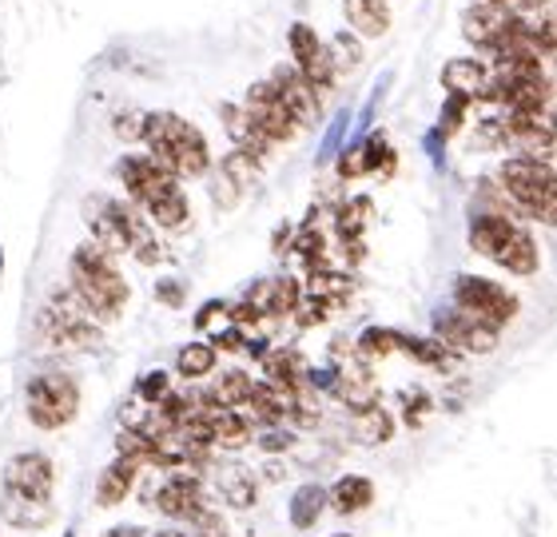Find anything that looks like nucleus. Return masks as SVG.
I'll return each instance as SVG.
<instances>
[{
  "mask_svg": "<svg viewBox=\"0 0 557 537\" xmlns=\"http://www.w3.org/2000/svg\"><path fill=\"white\" fill-rule=\"evenodd\" d=\"M69 275H72V295L84 303V311L100 323H116L124 315V307L132 299V287L128 279L120 275L116 259L108 255L104 247L96 243H81L72 251V263H69Z\"/></svg>",
  "mask_w": 557,
  "mask_h": 537,
  "instance_id": "obj_1",
  "label": "nucleus"
},
{
  "mask_svg": "<svg viewBox=\"0 0 557 537\" xmlns=\"http://www.w3.org/2000/svg\"><path fill=\"white\" fill-rule=\"evenodd\" d=\"M144 143H148L151 160L163 172H172L175 179L208 176L211 167L208 136L196 124H187L184 116H175V112H148L144 116Z\"/></svg>",
  "mask_w": 557,
  "mask_h": 537,
  "instance_id": "obj_2",
  "label": "nucleus"
},
{
  "mask_svg": "<svg viewBox=\"0 0 557 537\" xmlns=\"http://www.w3.org/2000/svg\"><path fill=\"white\" fill-rule=\"evenodd\" d=\"M502 196L510 203L513 215H525V220H537L554 227L557 215V179H554V160H530V155H510L506 164L498 167Z\"/></svg>",
  "mask_w": 557,
  "mask_h": 537,
  "instance_id": "obj_3",
  "label": "nucleus"
},
{
  "mask_svg": "<svg viewBox=\"0 0 557 537\" xmlns=\"http://www.w3.org/2000/svg\"><path fill=\"white\" fill-rule=\"evenodd\" d=\"M24 410H28V422L40 426V430H60V426H69L76 419V410H81V386L76 378L60 371H48V374H36L28 390H24Z\"/></svg>",
  "mask_w": 557,
  "mask_h": 537,
  "instance_id": "obj_4",
  "label": "nucleus"
},
{
  "mask_svg": "<svg viewBox=\"0 0 557 537\" xmlns=\"http://www.w3.org/2000/svg\"><path fill=\"white\" fill-rule=\"evenodd\" d=\"M40 335L57 342L64 351H92L100 347V327L96 319L84 311V303L72 291H57L40 311Z\"/></svg>",
  "mask_w": 557,
  "mask_h": 537,
  "instance_id": "obj_5",
  "label": "nucleus"
},
{
  "mask_svg": "<svg viewBox=\"0 0 557 537\" xmlns=\"http://www.w3.org/2000/svg\"><path fill=\"white\" fill-rule=\"evenodd\" d=\"M454 307L494 330H502L518 315V299H513L502 283L482 279V275H458V279H454Z\"/></svg>",
  "mask_w": 557,
  "mask_h": 537,
  "instance_id": "obj_6",
  "label": "nucleus"
},
{
  "mask_svg": "<svg viewBox=\"0 0 557 537\" xmlns=\"http://www.w3.org/2000/svg\"><path fill=\"white\" fill-rule=\"evenodd\" d=\"M244 116L251 120V128L263 136L268 143H287L299 136V124L290 120V112L283 108V100L275 96V88H271V80L263 84H251L247 88V100H244Z\"/></svg>",
  "mask_w": 557,
  "mask_h": 537,
  "instance_id": "obj_7",
  "label": "nucleus"
},
{
  "mask_svg": "<svg viewBox=\"0 0 557 537\" xmlns=\"http://www.w3.org/2000/svg\"><path fill=\"white\" fill-rule=\"evenodd\" d=\"M513 28H518V16L498 4H486V0H474L462 16V36L486 57H498L502 48L510 45Z\"/></svg>",
  "mask_w": 557,
  "mask_h": 537,
  "instance_id": "obj_8",
  "label": "nucleus"
},
{
  "mask_svg": "<svg viewBox=\"0 0 557 537\" xmlns=\"http://www.w3.org/2000/svg\"><path fill=\"white\" fill-rule=\"evenodd\" d=\"M151 505H156L163 517H172V522H196L199 510H208V505H203L199 474L187 466H175L172 474L160 482V490L151 494Z\"/></svg>",
  "mask_w": 557,
  "mask_h": 537,
  "instance_id": "obj_9",
  "label": "nucleus"
},
{
  "mask_svg": "<svg viewBox=\"0 0 557 537\" xmlns=\"http://www.w3.org/2000/svg\"><path fill=\"white\" fill-rule=\"evenodd\" d=\"M434 339L446 342L450 351H466V354H490L498 347V330L486 327V323H478L470 319L466 311H438L434 315Z\"/></svg>",
  "mask_w": 557,
  "mask_h": 537,
  "instance_id": "obj_10",
  "label": "nucleus"
},
{
  "mask_svg": "<svg viewBox=\"0 0 557 537\" xmlns=\"http://www.w3.org/2000/svg\"><path fill=\"white\" fill-rule=\"evenodd\" d=\"M271 88H275V96L283 100V108L290 112V120L299 124V128H311V124H319V112H323V100H319V88H311V84L302 80L299 68L295 64H283V68H275V76H271Z\"/></svg>",
  "mask_w": 557,
  "mask_h": 537,
  "instance_id": "obj_11",
  "label": "nucleus"
},
{
  "mask_svg": "<svg viewBox=\"0 0 557 537\" xmlns=\"http://www.w3.org/2000/svg\"><path fill=\"white\" fill-rule=\"evenodd\" d=\"M52 486H57V466H52V458L48 454H40V450H24V454L9 458V466H4V490L52 498Z\"/></svg>",
  "mask_w": 557,
  "mask_h": 537,
  "instance_id": "obj_12",
  "label": "nucleus"
},
{
  "mask_svg": "<svg viewBox=\"0 0 557 537\" xmlns=\"http://www.w3.org/2000/svg\"><path fill=\"white\" fill-rule=\"evenodd\" d=\"M302 299V283L290 275H275V279H259L247 291V303L256 307L263 319H287Z\"/></svg>",
  "mask_w": 557,
  "mask_h": 537,
  "instance_id": "obj_13",
  "label": "nucleus"
},
{
  "mask_svg": "<svg viewBox=\"0 0 557 537\" xmlns=\"http://www.w3.org/2000/svg\"><path fill=\"white\" fill-rule=\"evenodd\" d=\"M0 517H4L12 529H45L48 522L57 517V505H52V498H36V494H21V490H0Z\"/></svg>",
  "mask_w": 557,
  "mask_h": 537,
  "instance_id": "obj_14",
  "label": "nucleus"
},
{
  "mask_svg": "<svg viewBox=\"0 0 557 537\" xmlns=\"http://www.w3.org/2000/svg\"><path fill=\"white\" fill-rule=\"evenodd\" d=\"M139 208L148 211V220L156 223V227H163V232H184L187 223H191V203H187L184 187H180V179H172V184H163L156 196H148Z\"/></svg>",
  "mask_w": 557,
  "mask_h": 537,
  "instance_id": "obj_15",
  "label": "nucleus"
},
{
  "mask_svg": "<svg viewBox=\"0 0 557 537\" xmlns=\"http://www.w3.org/2000/svg\"><path fill=\"white\" fill-rule=\"evenodd\" d=\"M518 232V223L513 215H498V211H478L474 220H470V247H474L478 255H486L498 263V255L506 251V243L513 239Z\"/></svg>",
  "mask_w": 557,
  "mask_h": 537,
  "instance_id": "obj_16",
  "label": "nucleus"
},
{
  "mask_svg": "<svg viewBox=\"0 0 557 537\" xmlns=\"http://www.w3.org/2000/svg\"><path fill=\"white\" fill-rule=\"evenodd\" d=\"M442 84H446V92L466 100V104L482 100V92H486L490 84V64H482L478 57H458L442 68Z\"/></svg>",
  "mask_w": 557,
  "mask_h": 537,
  "instance_id": "obj_17",
  "label": "nucleus"
},
{
  "mask_svg": "<svg viewBox=\"0 0 557 537\" xmlns=\"http://www.w3.org/2000/svg\"><path fill=\"white\" fill-rule=\"evenodd\" d=\"M120 179H124V187H128V196L136 199V203H144L148 196H156L163 184H172V172H163L151 155H124L120 160Z\"/></svg>",
  "mask_w": 557,
  "mask_h": 537,
  "instance_id": "obj_18",
  "label": "nucleus"
},
{
  "mask_svg": "<svg viewBox=\"0 0 557 537\" xmlns=\"http://www.w3.org/2000/svg\"><path fill=\"white\" fill-rule=\"evenodd\" d=\"M215 494L232 510H251L259 498V478L239 462H223V466H215Z\"/></svg>",
  "mask_w": 557,
  "mask_h": 537,
  "instance_id": "obj_19",
  "label": "nucleus"
},
{
  "mask_svg": "<svg viewBox=\"0 0 557 537\" xmlns=\"http://www.w3.org/2000/svg\"><path fill=\"white\" fill-rule=\"evenodd\" d=\"M208 426H211V446H220V450H244L256 438V426H251V419H247L244 410L211 407Z\"/></svg>",
  "mask_w": 557,
  "mask_h": 537,
  "instance_id": "obj_20",
  "label": "nucleus"
},
{
  "mask_svg": "<svg viewBox=\"0 0 557 537\" xmlns=\"http://www.w3.org/2000/svg\"><path fill=\"white\" fill-rule=\"evenodd\" d=\"M343 16L367 40H379V36L391 33V4L386 0H343Z\"/></svg>",
  "mask_w": 557,
  "mask_h": 537,
  "instance_id": "obj_21",
  "label": "nucleus"
},
{
  "mask_svg": "<svg viewBox=\"0 0 557 537\" xmlns=\"http://www.w3.org/2000/svg\"><path fill=\"white\" fill-rule=\"evenodd\" d=\"M136 478H139V466L128 462V458H116L112 466H104L100 482H96V502L112 510V505L128 502V494L136 490Z\"/></svg>",
  "mask_w": 557,
  "mask_h": 537,
  "instance_id": "obj_22",
  "label": "nucleus"
},
{
  "mask_svg": "<svg viewBox=\"0 0 557 537\" xmlns=\"http://www.w3.org/2000/svg\"><path fill=\"white\" fill-rule=\"evenodd\" d=\"M326 502L335 505V514H362V510L374 502L371 478H359V474H347V478H338L335 490L326 494Z\"/></svg>",
  "mask_w": 557,
  "mask_h": 537,
  "instance_id": "obj_23",
  "label": "nucleus"
},
{
  "mask_svg": "<svg viewBox=\"0 0 557 537\" xmlns=\"http://www.w3.org/2000/svg\"><path fill=\"white\" fill-rule=\"evenodd\" d=\"M263 374H268V383L302 386L307 383V362L295 347H275V351L263 354Z\"/></svg>",
  "mask_w": 557,
  "mask_h": 537,
  "instance_id": "obj_24",
  "label": "nucleus"
},
{
  "mask_svg": "<svg viewBox=\"0 0 557 537\" xmlns=\"http://www.w3.org/2000/svg\"><path fill=\"white\" fill-rule=\"evenodd\" d=\"M307 295L323 299V303L335 311V307L350 303V295H355V279H350V275H343V271L314 267L311 271V283H307Z\"/></svg>",
  "mask_w": 557,
  "mask_h": 537,
  "instance_id": "obj_25",
  "label": "nucleus"
},
{
  "mask_svg": "<svg viewBox=\"0 0 557 537\" xmlns=\"http://www.w3.org/2000/svg\"><path fill=\"white\" fill-rule=\"evenodd\" d=\"M498 267L510 271V275H534V271L542 267V255H537L534 235L525 232V227H518V232H513V239L506 243V251L498 255Z\"/></svg>",
  "mask_w": 557,
  "mask_h": 537,
  "instance_id": "obj_26",
  "label": "nucleus"
},
{
  "mask_svg": "<svg viewBox=\"0 0 557 537\" xmlns=\"http://www.w3.org/2000/svg\"><path fill=\"white\" fill-rule=\"evenodd\" d=\"M251 386H256V378L247 371H223L208 390V398L223 410H244V402L251 398Z\"/></svg>",
  "mask_w": 557,
  "mask_h": 537,
  "instance_id": "obj_27",
  "label": "nucleus"
},
{
  "mask_svg": "<svg viewBox=\"0 0 557 537\" xmlns=\"http://www.w3.org/2000/svg\"><path fill=\"white\" fill-rule=\"evenodd\" d=\"M391 434H395V419H391V410L386 407H367V410H355V438L362 446H379V442H391Z\"/></svg>",
  "mask_w": 557,
  "mask_h": 537,
  "instance_id": "obj_28",
  "label": "nucleus"
},
{
  "mask_svg": "<svg viewBox=\"0 0 557 537\" xmlns=\"http://www.w3.org/2000/svg\"><path fill=\"white\" fill-rule=\"evenodd\" d=\"M323 510H326V490L323 486H314V482H307V486H299L295 498H290V526L311 529Z\"/></svg>",
  "mask_w": 557,
  "mask_h": 537,
  "instance_id": "obj_29",
  "label": "nucleus"
},
{
  "mask_svg": "<svg viewBox=\"0 0 557 537\" xmlns=\"http://www.w3.org/2000/svg\"><path fill=\"white\" fill-rule=\"evenodd\" d=\"M215 359H220V351L211 342H187L184 351L175 354V371L184 374L187 383H196V378H208L215 371Z\"/></svg>",
  "mask_w": 557,
  "mask_h": 537,
  "instance_id": "obj_30",
  "label": "nucleus"
},
{
  "mask_svg": "<svg viewBox=\"0 0 557 537\" xmlns=\"http://www.w3.org/2000/svg\"><path fill=\"white\" fill-rule=\"evenodd\" d=\"M398 351H403V335L391 330V327H367L359 335V342H355V354L367 359V362L391 359V354H398Z\"/></svg>",
  "mask_w": 557,
  "mask_h": 537,
  "instance_id": "obj_31",
  "label": "nucleus"
},
{
  "mask_svg": "<svg viewBox=\"0 0 557 537\" xmlns=\"http://www.w3.org/2000/svg\"><path fill=\"white\" fill-rule=\"evenodd\" d=\"M403 351L422 366H434V371H454V362H458V354L438 339H407L403 335Z\"/></svg>",
  "mask_w": 557,
  "mask_h": 537,
  "instance_id": "obj_32",
  "label": "nucleus"
},
{
  "mask_svg": "<svg viewBox=\"0 0 557 537\" xmlns=\"http://www.w3.org/2000/svg\"><path fill=\"white\" fill-rule=\"evenodd\" d=\"M220 176L227 179V184H232L235 191H247V187H251L259 179V160H256V155H247V152H239V148H235V152L220 164Z\"/></svg>",
  "mask_w": 557,
  "mask_h": 537,
  "instance_id": "obj_33",
  "label": "nucleus"
},
{
  "mask_svg": "<svg viewBox=\"0 0 557 537\" xmlns=\"http://www.w3.org/2000/svg\"><path fill=\"white\" fill-rule=\"evenodd\" d=\"M367 220H371V199H350V203H343L335 215V227L343 239H359L362 227H367Z\"/></svg>",
  "mask_w": 557,
  "mask_h": 537,
  "instance_id": "obj_34",
  "label": "nucleus"
},
{
  "mask_svg": "<svg viewBox=\"0 0 557 537\" xmlns=\"http://www.w3.org/2000/svg\"><path fill=\"white\" fill-rule=\"evenodd\" d=\"M326 52H331V60H335V72H347V68H355L362 60V45L355 40L350 33H338L331 45H326Z\"/></svg>",
  "mask_w": 557,
  "mask_h": 537,
  "instance_id": "obj_35",
  "label": "nucleus"
},
{
  "mask_svg": "<svg viewBox=\"0 0 557 537\" xmlns=\"http://www.w3.org/2000/svg\"><path fill=\"white\" fill-rule=\"evenodd\" d=\"M136 395H139V402H144V407H156L160 398L172 395V378H168L163 371H148L144 378H139Z\"/></svg>",
  "mask_w": 557,
  "mask_h": 537,
  "instance_id": "obj_36",
  "label": "nucleus"
},
{
  "mask_svg": "<svg viewBox=\"0 0 557 537\" xmlns=\"http://www.w3.org/2000/svg\"><path fill=\"white\" fill-rule=\"evenodd\" d=\"M144 116H148V112H136V108H132V112H120V116L112 120V132L128 143L144 140Z\"/></svg>",
  "mask_w": 557,
  "mask_h": 537,
  "instance_id": "obj_37",
  "label": "nucleus"
},
{
  "mask_svg": "<svg viewBox=\"0 0 557 537\" xmlns=\"http://www.w3.org/2000/svg\"><path fill=\"white\" fill-rule=\"evenodd\" d=\"M196 327L199 330H215V327H232V315H227V303H220V299H215V303H203L199 307V315H196Z\"/></svg>",
  "mask_w": 557,
  "mask_h": 537,
  "instance_id": "obj_38",
  "label": "nucleus"
},
{
  "mask_svg": "<svg viewBox=\"0 0 557 537\" xmlns=\"http://www.w3.org/2000/svg\"><path fill=\"white\" fill-rule=\"evenodd\" d=\"M466 100H458V96H450V100H446V108H442V124H438V136H446V140H450L454 132L462 128V120H466Z\"/></svg>",
  "mask_w": 557,
  "mask_h": 537,
  "instance_id": "obj_39",
  "label": "nucleus"
},
{
  "mask_svg": "<svg viewBox=\"0 0 557 537\" xmlns=\"http://www.w3.org/2000/svg\"><path fill=\"white\" fill-rule=\"evenodd\" d=\"M191 534L196 537H227V526H223V517L215 510H199V517L191 522Z\"/></svg>",
  "mask_w": 557,
  "mask_h": 537,
  "instance_id": "obj_40",
  "label": "nucleus"
},
{
  "mask_svg": "<svg viewBox=\"0 0 557 537\" xmlns=\"http://www.w3.org/2000/svg\"><path fill=\"white\" fill-rule=\"evenodd\" d=\"M338 176H343V179H350V176H367V155H362V143H359V148H347V152H343Z\"/></svg>",
  "mask_w": 557,
  "mask_h": 537,
  "instance_id": "obj_41",
  "label": "nucleus"
},
{
  "mask_svg": "<svg viewBox=\"0 0 557 537\" xmlns=\"http://www.w3.org/2000/svg\"><path fill=\"white\" fill-rule=\"evenodd\" d=\"M259 446H263L268 454H278V450H287V446H290V434L278 430V426H268V434L259 438Z\"/></svg>",
  "mask_w": 557,
  "mask_h": 537,
  "instance_id": "obj_42",
  "label": "nucleus"
},
{
  "mask_svg": "<svg viewBox=\"0 0 557 537\" xmlns=\"http://www.w3.org/2000/svg\"><path fill=\"white\" fill-rule=\"evenodd\" d=\"M156 299L168 307H180L184 303V287H180V283H160V287H156Z\"/></svg>",
  "mask_w": 557,
  "mask_h": 537,
  "instance_id": "obj_43",
  "label": "nucleus"
},
{
  "mask_svg": "<svg viewBox=\"0 0 557 537\" xmlns=\"http://www.w3.org/2000/svg\"><path fill=\"white\" fill-rule=\"evenodd\" d=\"M422 410H426V398H422V395H407V422H410V426L422 419Z\"/></svg>",
  "mask_w": 557,
  "mask_h": 537,
  "instance_id": "obj_44",
  "label": "nucleus"
},
{
  "mask_svg": "<svg viewBox=\"0 0 557 537\" xmlns=\"http://www.w3.org/2000/svg\"><path fill=\"white\" fill-rule=\"evenodd\" d=\"M104 537H148V529H136V526H116V529H108Z\"/></svg>",
  "mask_w": 557,
  "mask_h": 537,
  "instance_id": "obj_45",
  "label": "nucleus"
},
{
  "mask_svg": "<svg viewBox=\"0 0 557 537\" xmlns=\"http://www.w3.org/2000/svg\"><path fill=\"white\" fill-rule=\"evenodd\" d=\"M148 537H196V534H184V529H156V534Z\"/></svg>",
  "mask_w": 557,
  "mask_h": 537,
  "instance_id": "obj_46",
  "label": "nucleus"
},
{
  "mask_svg": "<svg viewBox=\"0 0 557 537\" xmlns=\"http://www.w3.org/2000/svg\"><path fill=\"white\" fill-rule=\"evenodd\" d=\"M343 537H347V534H343Z\"/></svg>",
  "mask_w": 557,
  "mask_h": 537,
  "instance_id": "obj_47",
  "label": "nucleus"
}]
</instances>
